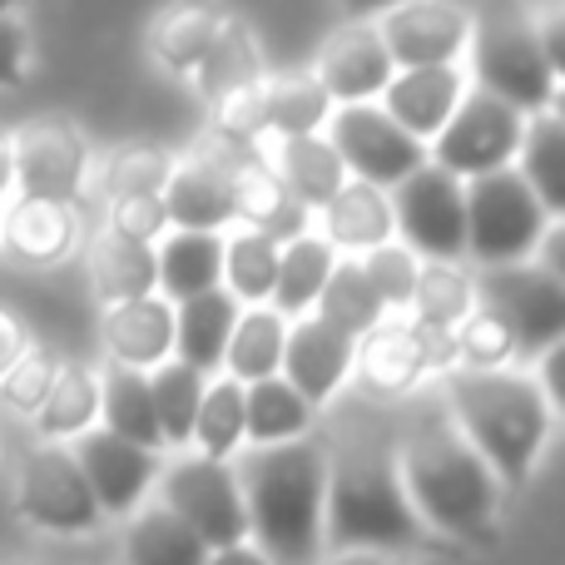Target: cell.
Here are the masks:
<instances>
[{
	"instance_id": "cell-21",
	"label": "cell",
	"mask_w": 565,
	"mask_h": 565,
	"mask_svg": "<svg viewBox=\"0 0 565 565\" xmlns=\"http://www.w3.org/2000/svg\"><path fill=\"white\" fill-rule=\"evenodd\" d=\"M238 318V298L214 288L204 292H189V298L174 302V358L199 367L204 377H214L224 367V348H228V332H234Z\"/></svg>"
},
{
	"instance_id": "cell-20",
	"label": "cell",
	"mask_w": 565,
	"mask_h": 565,
	"mask_svg": "<svg viewBox=\"0 0 565 565\" xmlns=\"http://www.w3.org/2000/svg\"><path fill=\"white\" fill-rule=\"evenodd\" d=\"M392 55L387 45H382L377 25H348L342 35L328 40V50H322L318 60V85L328 89V99H342V105H352V99H372L382 95V85L392 79Z\"/></svg>"
},
{
	"instance_id": "cell-33",
	"label": "cell",
	"mask_w": 565,
	"mask_h": 565,
	"mask_svg": "<svg viewBox=\"0 0 565 565\" xmlns=\"http://www.w3.org/2000/svg\"><path fill=\"white\" fill-rule=\"evenodd\" d=\"M209 546L159 501L129 521L125 536V565H204Z\"/></svg>"
},
{
	"instance_id": "cell-29",
	"label": "cell",
	"mask_w": 565,
	"mask_h": 565,
	"mask_svg": "<svg viewBox=\"0 0 565 565\" xmlns=\"http://www.w3.org/2000/svg\"><path fill=\"white\" fill-rule=\"evenodd\" d=\"M516 159H521V179L536 189L541 209H546L551 218H561L565 214V125H561L556 105L536 109V115L526 119Z\"/></svg>"
},
{
	"instance_id": "cell-11",
	"label": "cell",
	"mask_w": 565,
	"mask_h": 565,
	"mask_svg": "<svg viewBox=\"0 0 565 565\" xmlns=\"http://www.w3.org/2000/svg\"><path fill=\"white\" fill-rule=\"evenodd\" d=\"M328 145L338 149L342 169L352 179H367L377 189H392L397 179H407L417 164H427V139L407 135L387 109H377L372 99H352V105L328 115Z\"/></svg>"
},
{
	"instance_id": "cell-49",
	"label": "cell",
	"mask_w": 565,
	"mask_h": 565,
	"mask_svg": "<svg viewBox=\"0 0 565 565\" xmlns=\"http://www.w3.org/2000/svg\"><path fill=\"white\" fill-rule=\"evenodd\" d=\"M30 348V332L20 318H10V312H0V372L10 367V362L20 358V352Z\"/></svg>"
},
{
	"instance_id": "cell-1",
	"label": "cell",
	"mask_w": 565,
	"mask_h": 565,
	"mask_svg": "<svg viewBox=\"0 0 565 565\" xmlns=\"http://www.w3.org/2000/svg\"><path fill=\"white\" fill-rule=\"evenodd\" d=\"M328 501H322V551H402L422 541V521L397 471V422L352 402L328 431Z\"/></svg>"
},
{
	"instance_id": "cell-9",
	"label": "cell",
	"mask_w": 565,
	"mask_h": 565,
	"mask_svg": "<svg viewBox=\"0 0 565 565\" xmlns=\"http://www.w3.org/2000/svg\"><path fill=\"white\" fill-rule=\"evenodd\" d=\"M392 234L422 258H467V199L461 179L441 164H417L407 179L392 184Z\"/></svg>"
},
{
	"instance_id": "cell-40",
	"label": "cell",
	"mask_w": 565,
	"mask_h": 565,
	"mask_svg": "<svg viewBox=\"0 0 565 565\" xmlns=\"http://www.w3.org/2000/svg\"><path fill=\"white\" fill-rule=\"evenodd\" d=\"M264 115L268 135H318L332 115V99L318 79H278L264 89Z\"/></svg>"
},
{
	"instance_id": "cell-45",
	"label": "cell",
	"mask_w": 565,
	"mask_h": 565,
	"mask_svg": "<svg viewBox=\"0 0 565 565\" xmlns=\"http://www.w3.org/2000/svg\"><path fill=\"white\" fill-rule=\"evenodd\" d=\"M55 372H60V362L50 358V352L25 348L6 372H0V402L35 417L40 402H45V392H50V382H55Z\"/></svg>"
},
{
	"instance_id": "cell-12",
	"label": "cell",
	"mask_w": 565,
	"mask_h": 565,
	"mask_svg": "<svg viewBox=\"0 0 565 565\" xmlns=\"http://www.w3.org/2000/svg\"><path fill=\"white\" fill-rule=\"evenodd\" d=\"M15 507L30 526L55 531V536H85V531H95L105 521L75 451H65V447L30 451L15 481Z\"/></svg>"
},
{
	"instance_id": "cell-44",
	"label": "cell",
	"mask_w": 565,
	"mask_h": 565,
	"mask_svg": "<svg viewBox=\"0 0 565 565\" xmlns=\"http://www.w3.org/2000/svg\"><path fill=\"white\" fill-rule=\"evenodd\" d=\"M218 30L224 25H218L209 10H179V15H169L164 30H159V55L174 70H194L199 60L209 55V45L218 40Z\"/></svg>"
},
{
	"instance_id": "cell-46",
	"label": "cell",
	"mask_w": 565,
	"mask_h": 565,
	"mask_svg": "<svg viewBox=\"0 0 565 565\" xmlns=\"http://www.w3.org/2000/svg\"><path fill=\"white\" fill-rule=\"evenodd\" d=\"M218 135H224L228 145H238V149H248L254 139H264V135H268L264 85L244 79V85L224 89V99H218Z\"/></svg>"
},
{
	"instance_id": "cell-16",
	"label": "cell",
	"mask_w": 565,
	"mask_h": 565,
	"mask_svg": "<svg viewBox=\"0 0 565 565\" xmlns=\"http://www.w3.org/2000/svg\"><path fill=\"white\" fill-rule=\"evenodd\" d=\"M382 45H387L392 65H447L467 50L471 40V20L461 6H447V0H402V6L382 10Z\"/></svg>"
},
{
	"instance_id": "cell-51",
	"label": "cell",
	"mask_w": 565,
	"mask_h": 565,
	"mask_svg": "<svg viewBox=\"0 0 565 565\" xmlns=\"http://www.w3.org/2000/svg\"><path fill=\"white\" fill-rule=\"evenodd\" d=\"M204 565H274L258 546H248V541H238V546H224V551H209Z\"/></svg>"
},
{
	"instance_id": "cell-37",
	"label": "cell",
	"mask_w": 565,
	"mask_h": 565,
	"mask_svg": "<svg viewBox=\"0 0 565 565\" xmlns=\"http://www.w3.org/2000/svg\"><path fill=\"white\" fill-rule=\"evenodd\" d=\"M189 441H199V451H209V457H234L244 447V382L238 377L204 382Z\"/></svg>"
},
{
	"instance_id": "cell-17",
	"label": "cell",
	"mask_w": 565,
	"mask_h": 565,
	"mask_svg": "<svg viewBox=\"0 0 565 565\" xmlns=\"http://www.w3.org/2000/svg\"><path fill=\"white\" fill-rule=\"evenodd\" d=\"M352 352H358V338H352V332L302 312V318L282 332L278 372L312 402V407H328V397H338V387L352 372Z\"/></svg>"
},
{
	"instance_id": "cell-8",
	"label": "cell",
	"mask_w": 565,
	"mask_h": 565,
	"mask_svg": "<svg viewBox=\"0 0 565 565\" xmlns=\"http://www.w3.org/2000/svg\"><path fill=\"white\" fill-rule=\"evenodd\" d=\"M159 497L164 507L204 541L209 551H224L248 541V511H244V491H238V471L228 467V457H184L169 471H159Z\"/></svg>"
},
{
	"instance_id": "cell-28",
	"label": "cell",
	"mask_w": 565,
	"mask_h": 565,
	"mask_svg": "<svg viewBox=\"0 0 565 565\" xmlns=\"http://www.w3.org/2000/svg\"><path fill=\"white\" fill-rule=\"evenodd\" d=\"M164 214L169 228H224L234 218V199H228V184L218 179V169L209 159H194V164H179L164 184Z\"/></svg>"
},
{
	"instance_id": "cell-25",
	"label": "cell",
	"mask_w": 565,
	"mask_h": 565,
	"mask_svg": "<svg viewBox=\"0 0 565 565\" xmlns=\"http://www.w3.org/2000/svg\"><path fill=\"white\" fill-rule=\"evenodd\" d=\"M99 427L119 431V437L139 441V447H164L159 437V417H154V397H149V372L145 367H125L109 362L99 372Z\"/></svg>"
},
{
	"instance_id": "cell-24",
	"label": "cell",
	"mask_w": 565,
	"mask_h": 565,
	"mask_svg": "<svg viewBox=\"0 0 565 565\" xmlns=\"http://www.w3.org/2000/svg\"><path fill=\"white\" fill-rule=\"evenodd\" d=\"M322 214H328V244L332 248L362 254V248L387 244L392 238V199H387V189L367 184V179L348 174L338 194L322 204Z\"/></svg>"
},
{
	"instance_id": "cell-48",
	"label": "cell",
	"mask_w": 565,
	"mask_h": 565,
	"mask_svg": "<svg viewBox=\"0 0 565 565\" xmlns=\"http://www.w3.org/2000/svg\"><path fill=\"white\" fill-rule=\"evenodd\" d=\"M25 75V30L15 15H0V85H15Z\"/></svg>"
},
{
	"instance_id": "cell-31",
	"label": "cell",
	"mask_w": 565,
	"mask_h": 565,
	"mask_svg": "<svg viewBox=\"0 0 565 565\" xmlns=\"http://www.w3.org/2000/svg\"><path fill=\"white\" fill-rule=\"evenodd\" d=\"M312 308H318L322 322L352 332V338L372 332L382 318H387V302L377 298V288L367 282V274H362L358 258H332V268H328V278H322Z\"/></svg>"
},
{
	"instance_id": "cell-47",
	"label": "cell",
	"mask_w": 565,
	"mask_h": 565,
	"mask_svg": "<svg viewBox=\"0 0 565 565\" xmlns=\"http://www.w3.org/2000/svg\"><path fill=\"white\" fill-rule=\"evenodd\" d=\"M109 228L125 238H145V244L164 238L169 234L164 194H119L115 204H109Z\"/></svg>"
},
{
	"instance_id": "cell-54",
	"label": "cell",
	"mask_w": 565,
	"mask_h": 565,
	"mask_svg": "<svg viewBox=\"0 0 565 565\" xmlns=\"http://www.w3.org/2000/svg\"><path fill=\"white\" fill-rule=\"evenodd\" d=\"M10 10H15V0H0V15H10Z\"/></svg>"
},
{
	"instance_id": "cell-42",
	"label": "cell",
	"mask_w": 565,
	"mask_h": 565,
	"mask_svg": "<svg viewBox=\"0 0 565 565\" xmlns=\"http://www.w3.org/2000/svg\"><path fill=\"white\" fill-rule=\"evenodd\" d=\"M169 174H174V164H169L164 149L129 145L105 164V189H109V199H119V194H164Z\"/></svg>"
},
{
	"instance_id": "cell-39",
	"label": "cell",
	"mask_w": 565,
	"mask_h": 565,
	"mask_svg": "<svg viewBox=\"0 0 565 565\" xmlns=\"http://www.w3.org/2000/svg\"><path fill=\"white\" fill-rule=\"evenodd\" d=\"M278 238L258 234V228H244L224 244V278L238 302H268L278 274Z\"/></svg>"
},
{
	"instance_id": "cell-7",
	"label": "cell",
	"mask_w": 565,
	"mask_h": 565,
	"mask_svg": "<svg viewBox=\"0 0 565 565\" xmlns=\"http://www.w3.org/2000/svg\"><path fill=\"white\" fill-rule=\"evenodd\" d=\"M481 292V308H491L507 322L516 358H536V352H556L565 338V278L541 268L536 258H516V264H491L471 282Z\"/></svg>"
},
{
	"instance_id": "cell-27",
	"label": "cell",
	"mask_w": 565,
	"mask_h": 565,
	"mask_svg": "<svg viewBox=\"0 0 565 565\" xmlns=\"http://www.w3.org/2000/svg\"><path fill=\"white\" fill-rule=\"evenodd\" d=\"M89 278H95L99 302H125V298H145L154 292V244L145 238H125V234H99L89 248Z\"/></svg>"
},
{
	"instance_id": "cell-4",
	"label": "cell",
	"mask_w": 565,
	"mask_h": 565,
	"mask_svg": "<svg viewBox=\"0 0 565 565\" xmlns=\"http://www.w3.org/2000/svg\"><path fill=\"white\" fill-rule=\"evenodd\" d=\"M447 407L497 481L521 487L551 437L556 402L536 377L511 367H447Z\"/></svg>"
},
{
	"instance_id": "cell-52",
	"label": "cell",
	"mask_w": 565,
	"mask_h": 565,
	"mask_svg": "<svg viewBox=\"0 0 565 565\" xmlns=\"http://www.w3.org/2000/svg\"><path fill=\"white\" fill-rule=\"evenodd\" d=\"M392 6H402V0H342V10H348L352 20H372V15H382V10H392Z\"/></svg>"
},
{
	"instance_id": "cell-13",
	"label": "cell",
	"mask_w": 565,
	"mask_h": 565,
	"mask_svg": "<svg viewBox=\"0 0 565 565\" xmlns=\"http://www.w3.org/2000/svg\"><path fill=\"white\" fill-rule=\"evenodd\" d=\"M362 352H352V362L362 367V382H367L377 397H402L412 392L427 372L451 367L457 362V342H451V328L441 322H402V328H372L362 332Z\"/></svg>"
},
{
	"instance_id": "cell-35",
	"label": "cell",
	"mask_w": 565,
	"mask_h": 565,
	"mask_svg": "<svg viewBox=\"0 0 565 565\" xmlns=\"http://www.w3.org/2000/svg\"><path fill=\"white\" fill-rule=\"evenodd\" d=\"M204 382H209L204 372L189 367V362H179L174 352L149 367V397H154V417H159V437H164V447H189Z\"/></svg>"
},
{
	"instance_id": "cell-18",
	"label": "cell",
	"mask_w": 565,
	"mask_h": 565,
	"mask_svg": "<svg viewBox=\"0 0 565 565\" xmlns=\"http://www.w3.org/2000/svg\"><path fill=\"white\" fill-rule=\"evenodd\" d=\"M461 95H467V79H461L457 60H447V65H407V70H392V79L382 85V109L407 135L431 139L447 125V115L457 109Z\"/></svg>"
},
{
	"instance_id": "cell-3",
	"label": "cell",
	"mask_w": 565,
	"mask_h": 565,
	"mask_svg": "<svg viewBox=\"0 0 565 565\" xmlns=\"http://www.w3.org/2000/svg\"><path fill=\"white\" fill-rule=\"evenodd\" d=\"M234 471L254 546L274 565H318L322 501H328L322 441H312L308 431L288 441H258Z\"/></svg>"
},
{
	"instance_id": "cell-34",
	"label": "cell",
	"mask_w": 565,
	"mask_h": 565,
	"mask_svg": "<svg viewBox=\"0 0 565 565\" xmlns=\"http://www.w3.org/2000/svg\"><path fill=\"white\" fill-rule=\"evenodd\" d=\"M332 258H338V248H332L328 238H308V234L288 238V244L278 248V274H274V292H268L274 312L302 318V312L312 308V298H318Z\"/></svg>"
},
{
	"instance_id": "cell-43",
	"label": "cell",
	"mask_w": 565,
	"mask_h": 565,
	"mask_svg": "<svg viewBox=\"0 0 565 565\" xmlns=\"http://www.w3.org/2000/svg\"><path fill=\"white\" fill-rule=\"evenodd\" d=\"M362 274H367V282L377 288V298L387 302V308H407L412 302V282H417V254H412L407 244H372L362 248Z\"/></svg>"
},
{
	"instance_id": "cell-53",
	"label": "cell",
	"mask_w": 565,
	"mask_h": 565,
	"mask_svg": "<svg viewBox=\"0 0 565 565\" xmlns=\"http://www.w3.org/2000/svg\"><path fill=\"white\" fill-rule=\"evenodd\" d=\"M15 189V159H10V139H0V199Z\"/></svg>"
},
{
	"instance_id": "cell-50",
	"label": "cell",
	"mask_w": 565,
	"mask_h": 565,
	"mask_svg": "<svg viewBox=\"0 0 565 565\" xmlns=\"http://www.w3.org/2000/svg\"><path fill=\"white\" fill-rule=\"evenodd\" d=\"M318 565H407L397 561V551H367V546H352V551H332L328 561Z\"/></svg>"
},
{
	"instance_id": "cell-10",
	"label": "cell",
	"mask_w": 565,
	"mask_h": 565,
	"mask_svg": "<svg viewBox=\"0 0 565 565\" xmlns=\"http://www.w3.org/2000/svg\"><path fill=\"white\" fill-rule=\"evenodd\" d=\"M521 135H526V115L516 105H507L501 95H491V89H477V95H461L447 125L431 135L427 159L441 164L447 174L471 179L511 164L521 149Z\"/></svg>"
},
{
	"instance_id": "cell-19",
	"label": "cell",
	"mask_w": 565,
	"mask_h": 565,
	"mask_svg": "<svg viewBox=\"0 0 565 565\" xmlns=\"http://www.w3.org/2000/svg\"><path fill=\"white\" fill-rule=\"evenodd\" d=\"M99 338L109 348V362H125V367H154L174 352V302L169 298H125L109 302L105 322H99Z\"/></svg>"
},
{
	"instance_id": "cell-38",
	"label": "cell",
	"mask_w": 565,
	"mask_h": 565,
	"mask_svg": "<svg viewBox=\"0 0 565 565\" xmlns=\"http://www.w3.org/2000/svg\"><path fill=\"white\" fill-rule=\"evenodd\" d=\"M412 312L422 322H441V328H457L471 308H477V288L447 258H431L427 268H417V282H412Z\"/></svg>"
},
{
	"instance_id": "cell-32",
	"label": "cell",
	"mask_w": 565,
	"mask_h": 565,
	"mask_svg": "<svg viewBox=\"0 0 565 565\" xmlns=\"http://www.w3.org/2000/svg\"><path fill=\"white\" fill-rule=\"evenodd\" d=\"M282 332H288V318H282V312L264 308V302L238 308L234 332H228V348H224L228 377H238V382L274 377L278 362H282Z\"/></svg>"
},
{
	"instance_id": "cell-2",
	"label": "cell",
	"mask_w": 565,
	"mask_h": 565,
	"mask_svg": "<svg viewBox=\"0 0 565 565\" xmlns=\"http://www.w3.org/2000/svg\"><path fill=\"white\" fill-rule=\"evenodd\" d=\"M397 471L417 521L461 541H487L497 526V471L457 427L447 397L422 402L407 427H397Z\"/></svg>"
},
{
	"instance_id": "cell-36",
	"label": "cell",
	"mask_w": 565,
	"mask_h": 565,
	"mask_svg": "<svg viewBox=\"0 0 565 565\" xmlns=\"http://www.w3.org/2000/svg\"><path fill=\"white\" fill-rule=\"evenodd\" d=\"M99 422V372L89 367H60L55 382H50L45 402H40L35 412V427L40 437L60 441V437H79L85 427H95Z\"/></svg>"
},
{
	"instance_id": "cell-5",
	"label": "cell",
	"mask_w": 565,
	"mask_h": 565,
	"mask_svg": "<svg viewBox=\"0 0 565 565\" xmlns=\"http://www.w3.org/2000/svg\"><path fill=\"white\" fill-rule=\"evenodd\" d=\"M461 199H467V254L481 268L536 254V238L546 234L551 214L541 209L536 189L521 179V169L501 164L471 174V184H461Z\"/></svg>"
},
{
	"instance_id": "cell-55",
	"label": "cell",
	"mask_w": 565,
	"mask_h": 565,
	"mask_svg": "<svg viewBox=\"0 0 565 565\" xmlns=\"http://www.w3.org/2000/svg\"><path fill=\"white\" fill-rule=\"evenodd\" d=\"M0 565H20V561H10V556H0Z\"/></svg>"
},
{
	"instance_id": "cell-22",
	"label": "cell",
	"mask_w": 565,
	"mask_h": 565,
	"mask_svg": "<svg viewBox=\"0 0 565 565\" xmlns=\"http://www.w3.org/2000/svg\"><path fill=\"white\" fill-rule=\"evenodd\" d=\"M154 292H164L169 302L214 288L224 282V238L214 228H174L154 248Z\"/></svg>"
},
{
	"instance_id": "cell-41",
	"label": "cell",
	"mask_w": 565,
	"mask_h": 565,
	"mask_svg": "<svg viewBox=\"0 0 565 565\" xmlns=\"http://www.w3.org/2000/svg\"><path fill=\"white\" fill-rule=\"evenodd\" d=\"M451 342H457L461 367H507V362L516 358V342H511L507 322L491 308H471L467 318L451 328Z\"/></svg>"
},
{
	"instance_id": "cell-26",
	"label": "cell",
	"mask_w": 565,
	"mask_h": 565,
	"mask_svg": "<svg viewBox=\"0 0 565 565\" xmlns=\"http://www.w3.org/2000/svg\"><path fill=\"white\" fill-rule=\"evenodd\" d=\"M0 238H6L25 264H55V258H65L70 244H75V218H70V204L20 194L15 204H10L6 224H0Z\"/></svg>"
},
{
	"instance_id": "cell-14",
	"label": "cell",
	"mask_w": 565,
	"mask_h": 565,
	"mask_svg": "<svg viewBox=\"0 0 565 565\" xmlns=\"http://www.w3.org/2000/svg\"><path fill=\"white\" fill-rule=\"evenodd\" d=\"M10 159H15V194L75 204L89 149L70 119H35L10 139Z\"/></svg>"
},
{
	"instance_id": "cell-30",
	"label": "cell",
	"mask_w": 565,
	"mask_h": 565,
	"mask_svg": "<svg viewBox=\"0 0 565 565\" xmlns=\"http://www.w3.org/2000/svg\"><path fill=\"white\" fill-rule=\"evenodd\" d=\"M312 427V402L282 372L244 382V441H288Z\"/></svg>"
},
{
	"instance_id": "cell-23",
	"label": "cell",
	"mask_w": 565,
	"mask_h": 565,
	"mask_svg": "<svg viewBox=\"0 0 565 565\" xmlns=\"http://www.w3.org/2000/svg\"><path fill=\"white\" fill-rule=\"evenodd\" d=\"M274 174L278 184L298 199L302 209H322L332 194L342 189L348 169H342L338 149L318 135H282L278 139V154H274Z\"/></svg>"
},
{
	"instance_id": "cell-6",
	"label": "cell",
	"mask_w": 565,
	"mask_h": 565,
	"mask_svg": "<svg viewBox=\"0 0 565 565\" xmlns=\"http://www.w3.org/2000/svg\"><path fill=\"white\" fill-rule=\"evenodd\" d=\"M477 79H481V89L501 95L521 115L551 109L561 89V70L541 50L536 25L511 6L491 10L477 25Z\"/></svg>"
},
{
	"instance_id": "cell-15",
	"label": "cell",
	"mask_w": 565,
	"mask_h": 565,
	"mask_svg": "<svg viewBox=\"0 0 565 565\" xmlns=\"http://www.w3.org/2000/svg\"><path fill=\"white\" fill-rule=\"evenodd\" d=\"M75 461L85 471L89 491H95L105 516H135L145 491L159 477V451L139 447V441L119 437L109 427H85L75 437Z\"/></svg>"
}]
</instances>
